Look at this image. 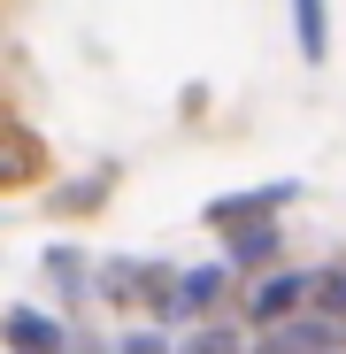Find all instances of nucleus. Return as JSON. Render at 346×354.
Returning a JSON list of instances; mask_svg holds the SVG:
<instances>
[{
    "label": "nucleus",
    "mask_w": 346,
    "mask_h": 354,
    "mask_svg": "<svg viewBox=\"0 0 346 354\" xmlns=\"http://www.w3.org/2000/svg\"><path fill=\"white\" fill-rule=\"evenodd\" d=\"M8 346L16 354H62V331L46 316H8Z\"/></svg>",
    "instance_id": "obj_5"
},
{
    "label": "nucleus",
    "mask_w": 346,
    "mask_h": 354,
    "mask_svg": "<svg viewBox=\"0 0 346 354\" xmlns=\"http://www.w3.org/2000/svg\"><path fill=\"white\" fill-rule=\"evenodd\" d=\"M293 16H300V54H308V62H323V0H293Z\"/></svg>",
    "instance_id": "obj_6"
},
{
    "label": "nucleus",
    "mask_w": 346,
    "mask_h": 354,
    "mask_svg": "<svg viewBox=\"0 0 346 354\" xmlns=\"http://www.w3.org/2000/svg\"><path fill=\"white\" fill-rule=\"evenodd\" d=\"M215 301H223V270H193V277H177V292H169V316H200Z\"/></svg>",
    "instance_id": "obj_4"
},
{
    "label": "nucleus",
    "mask_w": 346,
    "mask_h": 354,
    "mask_svg": "<svg viewBox=\"0 0 346 354\" xmlns=\"http://www.w3.org/2000/svg\"><path fill=\"white\" fill-rule=\"evenodd\" d=\"M169 292H177V277H169V270H131V262L108 270V301H154V308L169 316Z\"/></svg>",
    "instance_id": "obj_3"
},
{
    "label": "nucleus",
    "mask_w": 346,
    "mask_h": 354,
    "mask_svg": "<svg viewBox=\"0 0 346 354\" xmlns=\"http://www.w3.org/2000/svg\"><path fill=\"white\" fill-rule=\"evenodd\" d=\"M193 354H239V339H231V331H200Z\"/></svg>",
    "instance_id": "obj_7"
},
{
    "label": "nucleus",
    "mask_w": 346,
    "mask_h": 354,
    "mask_svg": "<svg viewBox=\"0 0 346 354\" xmlns=\"http://www.w3.org/2000/svg\"><path fill=\"white\" fill-rule=\"evenodd\" d=\"M39 177H46V147H39L23 124H0V193L39 185Z\"/></svg>",
    "instance_id": "obj_1"
},
{
    "label": "nucleus",
    "mask_w": 346,
    "mask_h": 354,
    "mask_svg": "<svg viewBox=\"0 0 346 354\" xmlns=\"http://www.w3.org/2000/svg\"><path fill=\"white\" fill-rule=\"evenodd\" d=\"M124 354H162V339H131V346H124Z\"/></svg>",
    "instance_id": "obj_8"
},
{
    "label": "nucleus",
    "mask_w": 346,
    "mask_h": 354,
    "mask_svg": "<svg viewBox=\"0 0 346 354\" xmlns=\"http://www.w3.org/2000/svg\"><path fill=\"white\" fill-rule=\"evenodd\" d=\"M308 292H316V277H269V285H254L247 316L254 324H293V308H308Z\"/></svg>",
    "instance_id": "obj_2"
}]
</instances>
